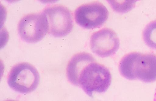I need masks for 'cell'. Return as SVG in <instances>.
<instances>
[{"instance_id":"cell-1","label":"cell","mask_w":156,"mask_h":101,"mask_svg":"<svg viewBox=\"0 0 156 101\" xmlns=\"http://www.w3.org/2000/svg\"><path fill=\"white\" fill-rule=\"evenodd\" d=\"M121 75L129 80L139 79L144 82L156 81V54L131 52L122 58L119 65Z\"/></svg>"},{"instance_id":"cell-2","label":"cell","mask_w":156,"mask_h":101,"mask_svg":"<svg viewBox=\"0 0 156 101\" xmlns=\"http://www.w3.org/2000/svg\"><path fill=\"white\" fill-rule=\"evenodd\" d=\"M112 75L105 65L97 62L90 63L82 70L78 80V86L90 97L94 92H106L111 84Z\"/></svg>"},{"instance_id":"cell-3","label":"cell","mask_w":156,"mask_h":101,"mask_svg":"<svg viewBox=\"0 0 156 101\" xmlns=\"http://www.w3.org/2000/svg\"><path fill=\"white\" fill-rule=\"evenodd\" d=\"M40 81L38 70L29 63H18L9 71L7 82L9 87L16 92L28 94L36 89Z\"/></svg>"},{"instance_id":"cell-4","label":"cell","mask_w":156,"mask_h":101,"mask_svg":"<svg viewBox=\"0 0 156 101\" xmlns=\"http://www.w3.org/2000/svg\"><path fill=\"white\" fill-rule=\"evenodd\" d=\"M17 30L23 40L31 43L39 41L48 33L47 16L43 11L24 15L18 22Z\"/></svg>"},{"instance_id":"cell-5","label":"cell","mask_w":156,"mask_h":101,"mask_svg":"<svg viewBox=\"0 0 156 101\" xmlns=\"http://www.w3.org/2000/svg\"><path fill=\"white\" fill-rule=\"evenodd\" d=\"M42 11L48 18L49 33L62 37L70 33L74 21L72 11L69 8L62 4H54L46 6Z\"/></svg>"},{"instance_id":"cell-6","label":"cell","mask_w":156,"mask_h":101,"mask_svg":"<svg viewBox=\"0 0 156 101\" xmlns=\"http://www.w3.org/2000/svg\"><path fill=\"white\" fill-rule=\"evenodd\" d=\"M107 8L99 1L86 2L79 5L74 11L76 22L85 28H96L101 26L109 17Z\"/></svg>"},{"instance_id":"cell-7","label":"cell","mask_w":156,"mask_h":101,"mask_svg":"<svg viewBox=\"0 0 156 101\" xmlns=\"http://www.w3.org/2000/svg\"><path fill=\"white\" fill-rule=\"evenodd\" d=\"M90 42L92 52L101 57L115 54L120 45L116 33L109 28H104L92 33Z\"/></svg>"},{"instance_id":"cell-8","label":"cell","mask_w":156,"mask_h":101,"mask_svg":"<svg viewBox=\"0 0 156 101\" xmlns=\"http://www.w3.org/2000/svg\"><path fill=\"white\" fill-rule=\"evenodd\" d=\"M92 55L86 52H79L71 57L66 68L68 80L73 85L78 86V80L82 70L90 63L95 61Z\"/></svg>"},{"instance_id":"cell-9","label":"cell","mask_w":156,"mask_h":101,"mask_svg":"<svg viewBox=\"0 0 156 101\" xmlns=\"http://www.w3.org/2000/svg\"><path fill=\"white\" fill-rule=\"evenodd\" d=\"M143 37L147 46L156 50V20L147 24L143 30Z\"/></svg>"},{"instance_id":"cell-10","label":"cell","mask_w":156,"mask_h":101,"mask_svg":"<svg viewBox=\"0 0 156 101\" xmlns=\"http://www.w3.org/2000/svg\"><path fill=\"white\" fill-rule=\"evenodd\" d=\"M108 2L115 11L119 13H126L135 7L136 1H108Z\"/></svg>"},{"instance_id":"cell-11","label":"cell","mask_w":156,"mask_h":101,"mask_svg":"<svg viewBox=\"0 0 156 101\" xmlns=\"http://www.w3.org/2000/svg\"><path fill=\"white\" fill-rule=\"evenodd\" d=\"M153 101H156V89L155 90V95H154V100Z\"/></svg>"},{"instance_id":"cell-12","label":"cell","mask_w":156,"mask_h":101,"mask_svg":"<svg viewBox=\"0 0 156 101\" xmlns=\"http://www.w3.org/2000/svg\"><path fill=\"white\" fill-rule=\"evenodd\" d=\"M4 101H17L16 100H12V99H8V100H5Z\"/></svg>"}]
</instances>
